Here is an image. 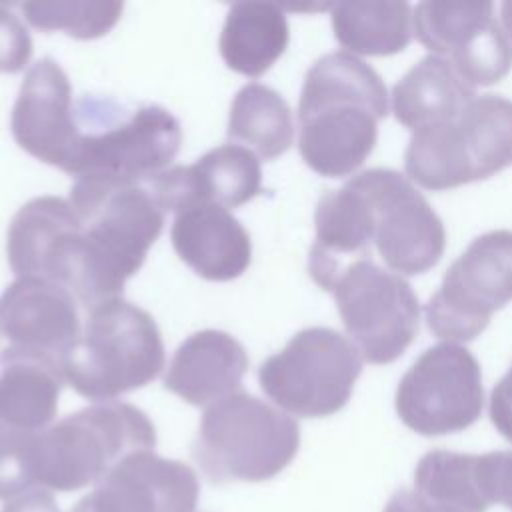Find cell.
I'll list each match as a JSON object with an SVG mask.
<instances>
[{
    "label": "cell",
    "instance_id": "8",
    "mask_svg": "<svg viewBox=\"0 0 512 512\" xmlns=\"http://www.w3.org/2000/svg\"><path fill=\"white\" fill-rule=\"evenodd\" d=\"M404 166L426 190L478 182L512 166V100L482 94L454 118L412 132Z\"/></svg>",
    "mask_w": 512,
    "mask_h": 512
},
{
    "label": "cell",
    "instance_id": "32",
    "mask_svg": "<svg viewBox=\"0 0 512 512\" xmlns=\"http://www.w3.org/2000/svg\"><path fill=\"white\" fill-rule=\"evenodd\" d=\"M2 512H58V506L48 490H30L8 500Z\"/></svg>",
    "mask_w": 512,
    "mask_h": 512
},
{
    "label": "cell",
    "instance_id": "20",
    "mask_svg": "<svg viewBox=\"0 0 512 512\" xmlns=\"http://www.w3.org/2000/svg\"><path fill=\"white\" fill-rule=\"evenodd\" d=\"M170 238L180 260L212 282L234 280L252 262L250 234L228 208L214 202L176 212Z\"/></svg>",
    "mask_w": 512,
    "mask_h": 512
},
{
    "label": "cell",
    "instance_id": "4",
    "mask_svg": "<svg viewBox=\"0 0 512 512\" xmlns=\"http://www.w3.org/2000/svg\"><path fill=\"white\" fill-rule=\"evenodd\" d=\"M154 444V424L140 408L98 402L68 414L26 446V482L30 490L48 492L96 486L128 454L152 450Z\"/></svg>",
    "mask_w": 512,
    "mask_h": 512
},
{
    "label": "cell",
    "instance_id": "11",
    "mask_svg": "<svg viewBox=\"0 0 512 512\" xmlns=\"http://www.w3.org/2000/svg\"><path fill=\"white\" fill-rule=\"evenodd\" d=\"M512 300V232L492 230L450 264L424 312L428 328L448 342L482 334L490 316Z\"/></svg>",
    "mask_w": 512,
    "mask_h": 512
},
{
    "label": "cell",
    "instance_id": "16",
    "mask_svg": "<svg viewBox=\"0 0 512 512\" xmlns=\"http://www.w3.org/2000/svg\"><path fill=\"white\" fill-rule=\"evenodd\" d=\"M10 128L24 152L68 170L78 140V122L70 80L56 60L46 56L28 68L12 108Z\"/></svg>",
    "mask_w": 512,
    "mask_h": 512
},
{
    "label": "cell",
    "instance_id": "19",
    "mask_svg": "<svg viewBox=\"0 0 512 512\" xmlns=\"http://www.w3.org/2000/svg\"><path fill=\"white\" fill-rule=\"evenodd\" d=\"M148 184L166 212H180L198 202L238 208L262 192V168L250 148L222 144L190 166L164 170Z\"/></svg>",
    "mask_w": 512,
    "mask_h": 512
},
{
    "label": "cell",
    "instance_id": "22",
    "mask_svg": "<svg viewBox=\"0 0 512 512\" xmlns=\"http://www.w3.org/2000/svg\"><path fill=\"white\" fill-rule=\"evenodd\" d=\"M474 98V88L454 66L430 54L394 84L392 112L402 126L418 132L454 118Z\"/></svg>",
    "mask_w": 512,
    "mask_h": 512
},
{
    "label": "cell",
    "instance_id": "5",
    "mask_svg": "<svg viewBox=\"0 0 512 512\" xmlns=\"http://www.w3.org/2000/svg\"><path fill=\"white\" fill-rule=\"evenodd\" d=\"M78 140L66 174L116 182H150L176 158L180 122L158 104L126 108L84 96L76 106Z\"/></svg>",
    "mask_w": 512,
    "mask_h": 512
},
{
    "label": "cell",
    "instance_id": "33",
    "mask_svg": "<svg viewBox=\"0 0 512 512\" xmlns=\"http://www.w3.org/2000/svg\"><path fill=\"white\" fill-rule=\"evenodd\" d=\"M500 16H502V24H504L506 36L512 40V2H504L500 6Z\"/></svg>",
    "mask_w": 512,
    "mask_h": 512
},
{
    "label": "cell",
    "instance_id": "29",
    "mask_svg": "<svg viewBox=\"0 0 512 512\" xmlns=\"http://www.w3.org/2000/svg\"><path fill=\"white\" fill-rule=\"evenodd\" d=\"M480 484L492 504H502L512 510V452L498 450L478 456Z\"/></svg>",
    "mask_w": 512,
    "mask_h": 512
},
{
    "label": "cell",
    "instance_id": "23",
    "mask_svg": "<svg viewBox=\"0 0 512 512\" xmlns=\"http://www.w3.org/2000/svg\"><path fill=\"white\" fill-rule=\"evenodd\" d=\"M288 40V22L276 4L236 2L228 8L218 48L230 70L258 78L284 54Z\"/></svg>",
    "mask_w": 512,
    "mask_h": 512
},
{
    "label": "cell",
    "instance_id": "2",
    "mask_svg": "<svg viewBox=\"0 0 512 512\" xmlns=\"http://www.w3.org/2000/svg\"><path fill=\"white\" fill-rule=\"evenodd\" d=\"M68 202L82 222L70 292L92 310L122 296L124 282L140 270L160 236L166 210L148 182L96 176L76 178Z\"/></svg>",
    "mask_w": 512,
    "mask_h": 512
},
{
    "label": "cell",
    "instance_id": "18",
    "mask_svg": "<svg viewBox=\"0 0 512 512\" xmlns=\"http://www.w3.org/2000/svg\"><path fill=\"white\" fill-rule=\"evenodd\" d=\"M0 330L12 348L62 364L82 332L76 298L56 282L16 278L0 296Z\"/></svg>",
    "mask_w": 512,
    "mask_h": 512
},
{
    "label": "cell",
    "instance_id": "15",
    "mask_svg": "<svg viewBox=\"0 0 512 512\" xmlns=\"http://www.w3.org/2000/svg\"><path fill=\"white\" fill-rule=\"evenodd\" d=\"M196 472L152 450L120 460L70 512H194Z\"/></svg>",
    "mask_w": 512,
    "mask_h": 512
},
{
    "label": "cell",
    "instance_id": "21",
    "mask_svg": "<svg viewBox=\"0 0 512 512\" xmlns=\"http://www.w3.org/2000/svg\"><path fill=\"white\" fill-rule=\"evenodd\" d=\"M248 370L244 346L222 330H200L188 336L168 366L164 388L192 406H210L240 392Z\"/></svg>",
    "mask_w": 512,
    "mask_h": 512
},
{
    "label": "cell",
    "instance_id": "24",
    "mask_svg": "<svg viewBox=\"0 0 512 512\" xmlns=\"http://www.w3.org/2000/svg\"><path fill=\"white\" fill-rule=\"evenodd\" d=\"M414 28L406 2H338L332 6V30L342 48L362 56L402 52Z\"/></svg>",
    "mask_w": 512,
    "mask_h": 512
},
{
    "label": "cell",
    "instance_id": "7",
    "mask_svg": "<svg viewBox=\"0 0 512 512\" xmlns=\"http://www.w3.org/2000/svg\"><path fill=\"white\" fill-rule=\"evenodd\" d=\"M300 448L292 416L246 392L206 406L192 456L214 484L262 482L280 474Z\"/></svg>",
    "mask_w": 512,
    "mask_h": 512
},
{
    "label": "cell",
    "instance_id": "26",
    "mask_svg": "<svg viewBox=\"0 0 512 512\" xmlns=\"http://www.w3.org/2000/svg\"><path fill=\"white\" fill-rule=\"evenodd\" d=\"M416 492L454 512H486L490 502L480 484L476 454L432 450L414 470Z\"/></svg>",
    "mask_w": 512,
    "mask_h": 512
},
{
    "label": "cell",
    "instance_id": "1",
    "mask_svg": "<svg viewBox=\"0 0 512 512\" xmlns=\"http://www.w3.org/2000/svg\"><path fill=\"white\" fill-rule=\"evenodd\" d=\"M318 242L346 260L370 258V244L388 270L424 274L438 264L446 232L412 182L390 168H370L320 196L314 212Z\"/></svg>",
    "mask_w": 512,
    "mask_h": 512
},
{
    "label": "cell",
    "instance_id": "10",
    "mask_svg": "<svg viewBox=\"0 0 512 512\" xmlns=\"http://www.w3.org/2000/svg\"><path fill=\"white\" fill-rule=\"evenodd\" d=\"M326 292L334 294L346 334L362 360L390 364L412 344L420 304L400 274L360 258L348 262Z\"/></svg>",
    "mask_w": 512,
    "mask_h": 512
},
{
    "label": "cell",
    "instance_id": "12",
    "mask_svg": "<svg viewBox=\"0 0 512 512\" xmlns=\"http://www.w3.org/2000/svg\"><path fill=\"white\" fill-rule=\"evenodd\" d=\"M400 420L422 436H442L472 426L484 406L478 360L456 342L430 346L396 388Z\"/></svg>",
    "mask_w": 512,
    "mask_h": 512
},
{
    "label": "cell",
    "instance_id": "30",
    "mask_svg": "<svg viewBox=\"0 0 512 512\" xmlns=\"http://www.w3.org/2000/svg\"><path fill=\"white\" fill-rule=\"evenodd\" d=\"M490 420L494 428L512 442V366L490 394Z\"/></svg>",
    "mask_w": 512,
    "mask_h": 512
},
{
    "label": "cell",
    "instance_id": "27",
    "mask_svg": "<svg viewBox=\"0 0 512 512\" xmlns=\"http://www.w3.org/2000/svg\"><path fill=\"white\" fill-rule=\"evenodd\" d=\"M26 20L44 32L64 30L80 40L108 34L120 20L122 2H26L20 6Z\"/></svg>",
    "mask_w": 512,
    "mask_h": 512
},
{
    "label": "cell",
    "instance_id": "9",
    "mask_svg": "<svg viewBox=\"0 0 512 512\" xmlns=\"http://www.w3.org/2000/svg\"><path fill=\"white\" fill-rule=\"evenodd\" d=\"M360 372L362 356L348 338L332 328L312 326L266 358L258 380L262 392L284 412L324 418L346 406Z\"/></svg>",
    "mask_w": 512,
    "mask_h": 512
},
{
    "label": "cell",
    "instance_id": "14",
    "mask_svg": "<svg viewBox=\"0 0 512 512\" xmlns=\"http://www.w3.org/2000/svg\"><path fill=\"white\" fill-rule=\"evenodd\" d=\"M416 38L474 86H490L512 70V42L494 20L492 2H420Z\"/></svg>",
    "mask_w": 512,
    "mask_h": 512
},
{
    "label": "cell",
    "instance_id": "6",
    "mask_svg": "<svg viewBox=\"0 0 512 512\" xmlns=\"http://www.w3.org/2000/svg\"><path fill=\"white\" fill-rule=\"evenodd\" d=\"M164 362V342L154 318L116 298L90 310L80 338L62 362V374L80 396L110 402L152 382Z\"/></svg>",
    "mask_w": 512,
    "mask_h": 512
},
{
    "label": "cell",
    "instance_id": "13",
    "mask_svg": "<svg viewBox=\"0 0 512 512\" xmlns=\"http://www.w3.org/2000/svg\"><path fill=\"white\" fill-rule=\"evenodd\" d=\"M64 384L62 364L54 358L4 348L0 354V500L22 492L24 448L58 412Z\"/></svg>",
    "mask_w": 512,
    "mask_h": 512
},
{
    "label": "cell",
    "instance_id": "25",
    "mask_svg": "<svg viewBox=\"0 0 512 512\" xmlns=\"http://www.w3.org/2000/svg\"><path fill=\"white\" fill-rule=\"evenodd\" d=\"M228 138L254 148L264 160L278 158L294 140L292 112L286 100L258 82L242 86L230 106Z\"/></svg>",
    "mask_w": 512,
    "mask_h": 512
},
{
    "label": "cell",
    "instance_id": "28",
    "mask_svg": "<svg viewBox=\"0 0 512 512\" xmlns=\"http://www.w3.org/2000/svg\"><path fill=\"white\" fill-rule=\"evenodd\" d=\"M32 56V38L10 8L0 6V72H20Z\"/></svg>",
    "mask_w": 512,
    "mask_h": 512
},
{
    "label": "cell",
    "instance_id": "3",
    "mask_svg": "<svg viewBox=\"0 0 512 512\" xmlns=\"http://www.w3.org/2000/svg\"><path fill=\"white\" fill-rule=\"evenodd\" d=\"M388 92L378 72L350 52H330L306 72L298 102V150L320 176L358 170L378 140Z\"/></svg>",
    "mask_w": 512,
    "mask_h": 512
},
{
    "label": "cell",
    "instance_id": "17",
    "mask_svg": "<svg viewBox=\"0 0 512 512\" xmlns=\"http://www.w3.org/2000/svg\"><path fill=\"white\" fill-rule=\"evenodd\" d=\"M82 222L58 196L28 200L12 218L6 254L18 278H40L68 288L78 258Z\"/></svg>",
    "mask_w": 512,
    "mask_h": 512
},
{
    "label": "cell",
    "instance_id": "31",
    "mask_svg": "<svg viewBox=\"0 0 512 512\" xmlns=\"http://www.w3.org/2000/svg\"><path fill=\"white\" fill-rule=\"evenodd\" d=\"M384 512H454L448 508H442L438 504H432L416 490H396L392 498L388 500Z\"/></svg>",
    "mask_w": 512,
    "mask_h": 512
}]
</instances>
